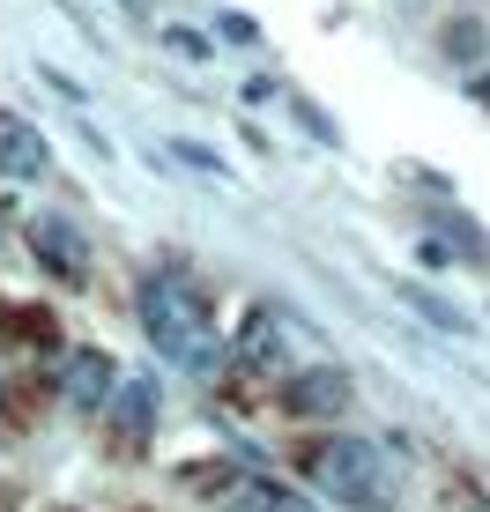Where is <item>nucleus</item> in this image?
I'll return each instance as SVG.
<instances>
[{
  "mask_svg": "<svg viewBox=\"0 0 490 512\" xmlns=\"http://www.w3.org/2000/svg\"><path fill=\"white\" fill-rule=\"evenodd\" d=\"M231 512H312V505L297 498V490H283V483H238Z\"/></svg>",
  "mask_w": 490,
  "mask_h": 512,
  "instance_id": "9",
  "label": "nucleus"
},
{
  "mask_svg": "<svg viewBox=\"0 0 490 512\" xmlns=\"http://www.w3.org/2000/svg\"><path fill=\"white\" fill-rule=\"evenodd\" d=\"M231 357L245 364V372H268L275 357H283V320H275V312H253V320L238 327V349Z\"/></svg>",
  "mask_w": 490,
  "mask_h": 512,
  "instance_id": "8",
  "label": "nucleus"
},
{
  "mask_svg": "<svg viewBox=\"0 0 490 512\" xmlns=\"http://www.w3.org/2000/svg\"><path fill=\"white\" fill-rule=\"evenodd\" d=\"M297 468L349 512H387V505H401V490H409V468H401V453L387 438H312V446L297 453Z\"/></svg>",
  "mask_w": 490,
  "mask_h": 512,
  "instance_id": "1",
  "label": "nucleus"
},
{
  "mask_svg": "<svg viewBox=\"0 0 490 512\" xmlns=\"http://www.w3.org/2000/svg\"><path fill=\"white\" fill-rule=\"evenodd\" d=\"M446 45H453V60H476V52H483V30H476V23H453Z\"/></svg>",
  "mask_w": 490,
  "mask_h": 512,
  "instance_id": "13",
  "label": "nucleus"
},
{
  "mask_svg": "<svg viewBox=\"0 0 490 512\" xmlns=\"http://www.w3.org/2000/svg\"><path fill=\"white\" fill-rule=\"evenodd\" d=\"M142 327H149V342L164 349L179 372H194V379H216L223 372V342H216V327H208V305H201V290L186 275H171V268H156L142 282Z\"/></svg>",
  "mask_w": 490,
  "mask_h": 512,
  "instance_id": "2",
  "label": "nucleus"
},
{
  "mask_svg": "<svg viewBox=\"0 0 490 512\" xmlns=\"http://www.w3.org/2000/svg\"><path fill=\"white\" fill-rule=\"evenodd\" d=\"M112 386H119V372H112L104 349H75V357H60V401H67V409H104Z\"/></svg>",
  "mask_w": 490,
  "mask_h": 512,
  "instance_id": "5",
  "label": "nucleus"
},
{
  "mask_svg": "<svg viewBox=\"0 0 490 512\" xmlns=\"http://www.w3.org/2000/svg\"><path fill=\"white\" fill-rule=\"evenodd\" d=\"M179 156H186V164H194V171H208V179H231V171H223V156H216V149H194V141H179Z\"/></svg>",
  "mask_w": 490,
  "mask_h": 512,
  "instance_id": "12",
  "label": "nucleus"
},
{
  "mask_svg": "<svg viewBox=\"0 0 490 512\" xmlns=\"http://www.w3.org/2000/svg\"><path fill=\"white\" fill-rule=\"evenodd\" d=\"M30 253H38L60 282H82V275H90V238H82L75 216H30Z\"/></svg>",
  "mask_w": 490,
  "mask_h": 512,
  "instance_id": "3",
  "label": "nucleus"
},
{
  "mask_svg": "<svg viewBox=\"0 0 490 512\" xmlns=\"http://www.w3.org/2000/svg\"><path fill=\"white\" fill-rule=\"evenodd\" d=\"M164 45L179 52V60H208V38H201V30H164Z\"/></svg>",
  "mask_w": 490,
  "mask_h": 512,
  "instance_id": "11",
  "label": "nucleus"
},
{
  "mask_svg": "<svg viewBox=\"0 0 490 512\" xmlns=\"http://www.w3.org/2000/svg\"><path fill=\"white\" fill-rule=\"evenodd\" d=\"M349 372H335V364H312V372H297L290 386H283V409L290 416H342L349 409Z\"/></svg>",
  "mask_w": 490,
  "mask_h": 512,
  "instance_id": "6",
  "label": "nucleus"
},
{
  "mask_svg": "<svg viewBox=\"0 0 490 512\" xmlns=\"http://www.w3.org/2000/svg\"><path fill=\"white\" fill-rule=\"evenodd\" d=\"M0 401H8V372H0Z\"/></svg>",
  "mask_w": 490,
  "mask_h": 512,
  "instance_id": "14",
  "label": "nucleus"
},
{
  "mask_svg": "<svg viewBox=\"0 0 490 512\" xmlns=\"http://www.w3.org/2000/svg\"><path fill=\"white\" fill-rule=\"evenodd\" d=\"M0 171H8V179H45V171H52L45 134L30 127L23 112H0Z\"/></svg>",
  "mask_w": 490,
  "mask_h": 512,
  "instance_id": "7",
  "label": "nucleus"
},
{
  "mask_svg": "<svg viewBox=\"0 0 490 512\" xmlns=\"http://www.w3.org/2000/svg\"><path fill=\"white\" fill-rule=\"evenodd\" d=\"M104 416H112V446L119 453L149 446V431H156V379H119L112 401H104Z\"/></svg>",
  "mask_w": 490,
  "mask_h": 512,
  "instance_id": "4",
  "label": "nucleus"
},
{
  "mask_svg": "<svg viewBox=\"0 0 490 512\" xmlns=\"http://www.w3.org/2000/svg\"><path fill=\"white\" fill-rule=\"evenodd\" d=\"M409 305H416V312H424V320H439L446 334H468V327H476V320H468V312H453V305H446V297H431V290H409Z\"/></svg>",
  "mask_w": 490,
  "mask_h": 512,
  "instance_id": "10",
  "label": "nucleus"
}]
</instances>
